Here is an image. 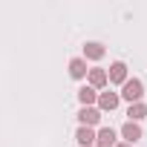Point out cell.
I'll return each mask as SVG.
<instances>
[{"label": "cell", "mask_w": 147, "mask_h": 147, "mask_svg": "<svg viewBox=\"0 0 147 147\" xmlns=\"http://www.w3.org/2000/svg\"><path fill=\"white\" fill-rule=\"evenodd\" d=\"M104 55H107V49L101 43H87L84 46V58H90V61H101Z\"/></svg>", "instance_id": "obj_8"}, {"label": "cell", "mask_w": 147, "mask_h": 147, "mask_svg": "<svg viewBox=\"0 0 147 147\" xmlns=\"http://www.w3.org/2000/svg\"><path fill=\"white\" fill-rule=\"evenodd\" d=\"M127 115H130V121H136V124H138V121L147 115V104H141V101H138V104H130Z\"/></svg>", "instance_id": "obj_12"}, {"label": "cell", "mask_w": 147, "mask_h": 147, "mask_svg": "<svg viewBox=\"0 0 147 147\" xmlns=\"http://www.w3.org/2000/svg\"><path fill=\"white\" fill-rule=\"evenodd\" d=\"M115 147H133V144H115Z\"/></svg>", "instance_id": "obj_13"}, {"label": "cell", "mask_w": 147, "mask_h": 147, "mask_svg": "<svg viewBox=\"0 0 147 147\" xmlns=\"http://www.w3.org/2000/svg\"><path fill=\"white\" fill-rule=\"evenodd\" d=\"M87 72L90 69H87V61L84 58H72L69 61V75L72 78H87Z\"/></svg>", "instance_id": "obj_7"}, {"label": "cell", "mask_w": 147, "mask_h": 147, "mask_svg": "<svg viewBox=\"0 0 147 147\" xmlns=\"http://www.w3.org/2000/svg\"><path fill=\"white\" fill-rule=\"evenodd\" d=\"M95 104H98V110H101V113H113V110L118 107V92H101Z\"/></svg>", "instance_id": "obj_4"}, {"label": "cell", "mask_w": 147, "mask_h": 147, "mask_svg": "<svg viewBox=\"0 0 147 147\" xmlns=\"http://www.w3.org/2000/svg\"><path fill=\"white\" fill-rule=\"evenodd\" d=\"M75 138H78V144H81V147L95 144V133H92V127H81V130L75 133Z\"/></svg>", "instance_id": "obj_11"}, {"label": "cell", "mask_w": 147, "mask_h": 147, "mask_svg": "<svg viewBox=\"0 0 147 147\" xmlns=\"http://www.w3.org/2000/svg\"><path fill=\"white\" fill-rule=\"evenodd\" d=\"M107 81H110V84H124V81H127V63L115 61V63L110 66V72H107Z\"/></svg>", "instance_id": "obj_3"}, {"label": "cell", "mask_w": 147, "mask_h": 147, "mask_svg": "<svg viewBox=\"0 0 147 147\" xmlns=\"http://www.w3.org/2000/svg\"><path fill=\"white\" fill-rule=\"evenodd\" d=\"M141 95H144V84H141L138 78H127V81L121 84V95H118V98H127L130 104H138Z\"/></svg>", "instance_id": "obj_1"}, {"label": "cell", "mask_w": 147, "mask_h": 147, "mask_svg": "<svg viewBox=\"0 0 147 147\" xmlns=\"http://www.w3.org/2000/svg\"><path fill=\"white\" fill-rule=\"evenodd\" d=\"M78 101H81L84 107H92V104L98 101V92H95L92 87H81V90H78Z\"/></svg>", "instance_id": "obj_9"}, {"label": "cell", "mask_w": 147, "mask_h": 147, "mask_svg": "<svg viewBox=\"0 0 147 147\" xmlns=\"http://www.w3.org/2000/svg\"><path fill=\"white\" fill-rule=\"evenodd\" d=\"M87 75H90V87H92V90H101V87L107 84V72H104V69H90Z\"/></svg>", "instance_id": "obj_10"}, {"label": "cell", "mask_w": 147, "mask_h": 147, "mask_svg": "<svg viewBox=\"0 0 147 147\" xmlns=\"http://www.w3.org/2000/svg\"><path fill=\"white\" fill-rule=\"evenodd\" d=\"M95 147H115V130L113 127H104L95 133Z\"/></svg>", "instance_id": "obj_5"}, {"label": "cell", "mask_w": 147, "mask_h": 147, "mask_svg": "<svg viewBox=\"0 0 147 147\" xmlns=\"http://www.w3.org/2000/svg\"><path fill=\"white\" fill-rule=\"evenodd\" d=\"M78 121H81V127H95V124L101 121V110H95V107H81Z\"/></svg>", "instance_id": "obj_2"}, {"label": "cell", "mask_w": 147, "mask_h": 147, "mask_svg": "<svg viewBox=\"0 0 147 147\" xmlns=\"http://www.w3.org/2000/svg\"><path fill=\"white\" fill-rule=\"evenodd\" d=\"M121 136L127 138V144H136V141L141 138V127H138L136 121H127V124L121 127Z\"/></svg>", "instance_id": "obj_6"}]
</instances>
